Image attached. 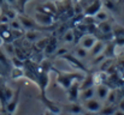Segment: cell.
I'll list each match as a JSON object with an SVG mask.
<instances>
[{
    "label": "cell",
    "mask_w": 124,
    "mask_h": 115,
    "mask_svg": "<svg viewBox=\"0 0 124 115\" xmlns=\"http://www.w3.org/2000/svg\"><path fill=\"white\" fill-rule=\"evenodd\" d=\"M23 70L21 68V67H13L12 68V72H11V76L13 79H16V78H19V77L23 76Z\"/></svg>",
    "instance_id": "obj_20"
},
{
    "label": "cell",
    "mask_w": 124,
    "mask_h": 115,
    "mask_svg": "<svg viewBox=\"0 0 124 115\" xmlns=\"http://www.w3.org/2000/svg\"><path fill=\"white\" fill-rule=\"evenodd\" d=\"M83 115H100V113H93V112H85Z\"/></svg>",
    "instance_id": "obj_28"
},
{
    "label": "cell",
    "mask_w": 124,
    "mask_h": 115,
    "mask_svg": "<svg viewBox=\"0 0 124 115\" xmlns=\"http://www.w3.org/2000/svg\"><path fill=\"white\" fill-rule=\"evenodd\" d=\"M95 97V85L93 86H89L87 89H83L80 90V96H78V100L83 102V101H87L89 98H93Z\"/></svg>",
    "instance_id": "obj_11"
},
{
    "label": "cell",
    "mask_w": 124,
    "mask_h": 115,
    "mask_svg": "<svg viewBox=\"0 0 124 115\" xmlns=\"http://www.w3.org/2000/svg\"><path fill=\"white\" fill-rule=\"evenodd\" d=\"M80 115H83V114H80Z\"/></svg>",
    "instance_id": "obj_34"
},
{
    "label": "cell",
    "mask_w": 124,
    "mask_h": 115,
    "mask_svg": "<svg viewBox=\"0 0 124 115\" xmlns=\"http://www.w3.org/2000/svg\"><path fill=\"white\" fill-rule=\"evenodd\" d=\"M72 1H74L75 4H78V2H80V0H72Z\"/></svg>",
    "instance_id": "obj_32"
},
{
    "label": "cell",
    "mask_w": 124,
    "mask_h": 115,
    "mask_svg": "<svg viewBox=\"0 0 124 115\" xmlns=\"http://www.w3.org/2000/svg\"><path fill=\"white\" fill-rule=\"evenodd\" d=\"M117 98H118V91L117 90H112L110 89V92L105 100V104H116L117 103Z\"/></svg>",
    "instance_id": "obj_14"
},
{
    "label": "cell",
    "mask_w": 124,
    "mask_h": 115,
    "mask_svg": "<svg viewBox=\"0 0 124 115\" xmlns=\"http://www.w3.org/2000/svg\"><path fill=\"white\" fill-rule=\"evenodd\" d=\"M2 44H4V40H2V37L0 36V47H1Z\"/></svg>",
    "instance_id": "obj_30"
},
{
    "label": "cell",
    "mask_w": 124,
    "mask_h": 115,
    "mask_svg": "<svg viewBox=\"0 0 124 115\" xmlns=\"http://www.w3.org/2000/svg\"><path fill=\"white\" fill-rule=\"evenodd\" d=\"M113 115H124V112L123 110H121V109H118V108H116L115 109V113Z\"/></svg>",
    "instance_id": "obj_27"
},
{
    "label": "cell",
    "mask_w": 124,
    "mask_h": 115,
    "mask_svg": "<svg viewBox=\"0 0 124 115\" xmlns=\"http://www.w3.org/2000/svg\"><path fill=\"white\" fill-rule=\"evenodd\" d=\"M108 92H110V88L106 84L100 83V84H96L95 85V97L98 100H100L101 102H105Z\"/></svg>",
    "instance_id": "obj_7"
},
{
    "label": "cell",
    "mask_w": 124,
    "mask_h": 115,
    "mask_svg": "<svg viewBox=\"0 0 124 115\" xmlns=\"http://www.w3.org/2000/svg\"><path fill=\"white\" fill-rule=\"evenodd\" d=\"M68 94H69V101L70 102H76L78 100L80 96V84L78 83H72L71 86L68 89Z\"/></svg>",
    "instance_id": "obj_10"
},
{
    "label": "cell",
    "mask_w": 124,
    "mask_h": 115,
    "mask_svg": "<svg viewBox=\"0 0 124 115\" xmlns=\"http://www.w3.org/2000/svg\"><path fill=\"white\" fill-rule=\"evenodd\" d=\"M2 70H4V65H2V64H1V62H0V72H1V71H2Z\"/></svg>",
    "instance_id": "obj_31"
},
{
    "label": "cell",
    "mask_w": 124,
    "mask_h": 115,
    "mask_svg": "<svg viewBox=\"0 0 124 115\" xmlns=\"http://www.w3.org/2000/svg\"><path fill=\"white\" fill-rule=\"evenodd\" d=\"M81 106L83 108V112H93V113H100V110L104 107V102L98 100L96 97L89 98L87 101L81 102Z\"/></svg>",
    "instance_id": "obj_1"
},
{
    "label": "cell",
    "mask_w": 124,
    "mask_h": 115,
    "mask_svg": "<svg viewBox=\"0 0 124 115\" xmlns=\"http://www.w3.org/2000/svg\"><path fill=\"white\" fill-rule=\"evenodd\" d=\"M29 0H18L17 1V5H18V7H19V10H21V12H23L24 11V7H25V5H27V2H28Z\"/></svg>",
    "instance_id": "obj_24"
},
{
    "label": "cell",
    "mask_w": 124,
    "mask_h": 115,
    "mask_svg": "<svg viewBox=\"0 0 124 115\" xmlns=\"http://www.w3.org/2000/svg\"><path fill=\"white\" fill-rule=\"evenodd\" d=\"M8 27H10L11 30H23L22 24H21V22H19V19H18L17 17L13 18V19H11V20L8 22Z\"/></svg>",
    "instance_id": "obj_18"
},
{
    "label": "cell",
    "mask_w": 124,
    "mask_h": 115,
    "mask_svg": "<svg viewBox=\"0 0 124 115\" xmlns=\"http://www.w3.org/2000/svg\"><path fill=\"white\" fill-rule=\"evenodd\" d=\"M105 47H106V43H105L104 41H101V40H96V42L94 43V46H93V47H92V48L88 50L89 56L94 58V56H96V55H99V54L104 53Z\"/></svg>",
    "instance_id": "obj_9"
},
{
    "label": "cell",
    "mask_w": 124,
    "mask_h": 115,
    "mask_svg": "<svg viewBox=\"0 0 124 115\" xmlns=\"http://www.w3.org/2000/svg\"><path fill=\"white\" fill-rule=\"evenodd\" d=\"M95 20H98L99 23H101V22H105V20H108V18H110V16H108V12L106 11V10H104V8H101L94 17H93Z\"/></svg>",
    "instance_id": "obj_15"
},
{
    "label": "cell",
    "mask_w": 124,
    "mask_h": 115,
    "mask_svg": "<svg viewBox=\"0 0 124 115\" xmlns=\"http://www.w3.org/2000/svg\"><path fill=\"white\" fill-rule=\"evenodd\" d=\"M113 42L116 47H124V36H115Z\"/></svg>",
    "instance_id": "obj_21"
},
{
    "label": "cell",
    "mask_w": 124,
    "mask_h": 115,
    "mask_svg": "<svg viewBox=\"0 0 124 115\" xmlns=\"http://www.w3.org/2000/svg\"><path fill=\"white\" fill-rule=\"evenodd\" d=\"M98 30L101 34H104V35H111L112 31H113V25H112L111 20H105V22L99 23Z\"/></svg>",
    "instance_id": "obj_12"
},
{
    "label": "cell",
    "mask_w": 124,
    "mask_h": 115,
    "mask_svg": "<svg viewBox=\"0 0 124 115\" xmlns=\"http://www.w3.org/2000/svg\"><path fill=\"white\" fill-rule=\"evenodd\" d=\"M117 108L124 112V95H122V96H121V98L117 101Z\"/></svg>",
    "instance_id": "obj_23"
},
{
    "label": "cell",
    "mask_w": 124,
    "mask_h": 115,
    "mask_svg": "<svg viewBox=\"0 0 124 115\" xmlns=\"http://www.w3.org/2000/svg\"><path fill=\"white\" fill-rule=\"evenodd\" d=\"M74 56L76 58V59H78V60H83V59H85L87 56H89V53H88V50L87 49H84L83 47H81L80 44L75 48V50H74Z\"/></svg>",
    "instance_id": "obj_13"
},
{
    "label": "cell",
    "mask_w": 124,
    "mask_h": 115,
    "mask_svg": "<svg viewBox=\"0 0 124 115\" xmlns=\"http://www.w3.org/2000/svg\"><path fill=\"white\" fill-rule=\"evenodd\" d=\"M112 34H113V36H124V28H122V27L113 28Z\"/></svg>",
    "instance_id": "obj_22"
},
{
    "label": "cell",
    "mask_w": 124,
    "mask_h": 115,
    "mask_svg": "<svg viewBox=\"0 0 124 115\" xmlns=\"http://www.w3.org/2000/svg\"><path fill=\"white\" fill-rule=\"evenodd\" d=\"M104 6V2L101 0H93L84 10H83V16L84 17H94Z\"/></svg>",
    "instance_id": "obj_3"
},
{
    "label": "cell",
    "mask_w": 124,
    "mask_h": 115,
    "mask_svg": "<svg viewBox=\"0 0 124 115\" xmlns=\"http://www.w3.org/2000/svg\"><path fill=\"white\" fill-rule=\"evenodd\" d=\"M34 20L40 25V27H49L53 24V18L51 14H47L45 12L38 11L34 16Z\"/></svg>",
    "instance_id": "obj_5"
},
{
    "label": "cell",
    "mask_w": 124,
    "mask_h": 115,
    "mask_svg": "<svg viewBox=\"0 0 124 115\" xmlns=\"http://www.w3.org/2000/svg\"><path fill=\"white\" fill-rule=\"evenodd\" d=\"M65 115H72V114H69V113H68V114H65Z\"/></svg>",
    "instance_id": "obj_33"
},
{
    "label": "cell",
    "mask_w": 124,
    "mask_h": 115,
    "mask_svg": "<svg viewBox=\"0 0 124 115\" xmlns=\"http://www.w3.org/2000/svg\"><path fill=\"white\" fill-rule=\"evenodd\" d=\"M27 40L30 41V42H35L38 41V37H39V33H36V30H28L27 33Z\"/></svg>",
    "instance_id": "obj_19"
},
{
    "label": "cell",
    "mask_w": 124,
    "mask_h": 115,
    "mask_svg": "<svg viewBox=\"0 0 124 115\" xmlns=\"http://www.w3.org/2000/svg\"><path fill=\"white\" fill-rule=\"evenodd\" d=\"M19 92H21V90L18 89L16 92H15V95H13V97L6 103V107H5V110H6V113L7 114H13L15 113V110H16V108H17V106H18V101H19Z\"/></svg>",
    "instance_id": "obj_8"
},
{
    "label": "cell",
    "mask_w": 124,
    "mask_h": 115,
    "mask_svg": "<svg viewBox=\"0 0 124 115\" xmlns=\"http://www.w3.org/2000/svg\"><path fill=\"white\" fill-rule=\"evenodd\" d=\"M96 40L98 38L95 37L94 35H92V34H83L82 35V37L78 40V44L81 46V47H83L84 49H87V50H89L93 46H94V43L96 42Z\"/></svg>",
    "instance_id": "obj_6"
},
{
    "label": "cell",
    "mask_w": 124,
    "mask_h": 115,
    "mask_svg": "<svg viewBox=\"0 0 124 115\" xmlns=\"http://www.w3.org/2000/svg\"><path fill=\"white\" fill-rule=\"evenodd\" d=\"M63 41L65 43H72L75 41V33H74V29H68L64 35H63Z\"/></svg>",
    "instance_id": "obj_16"
},
{
    "label": "cell",
    "mask_w": 124,
    "mask_h": 115,
    "mask_svg": "<svg viewBox=\"0 0 124 115\" xmlns=\"http://www.w3.org/2000/svg\"><path fill=\"white\" fill-rule=\"evenodd\" d=\"M17 1H18V0H5V2H7L8 5H12V6L17 5Z\"/></svg>",
    "instance_id": "obj_26"
},
{
    "label": "cell",
    "mask_w": 124,
    "mask_h": 115,
    "mask_svg": "<svg viewBox=\"0 0 124 115\" xmlns=\"http://www.w3.org/2000/svg\"><path fill=\"white\" fill-rule=\"evenodd\" d=\"M45 115H54V112H51V110H46Z\"/></svg>",
    "instance_id": "obj_29"
},
{
    "label": "cell",
    "mask_w": 124,
    "mask_h": 115,
    "mask_svg": "<svg viewBox=\"0 0 124 115\" xmlns=\"http://www.w3.org/2000/svg\"><path fill=\"white\" fill-rule=\"evenodd\" d=\"M123 83H124V80H123Z\"/></svg>",
    "instance_id": "obj_35"
},
{
    "label": "cell",
    "mask_w": 124,
    "mask_h": 115,
    "mask_svg": "<svg viewBox=\"0 0 124 115\" xmlns=\"http://www.w3.org/2000/svg\"><path fill=\"white\" fill-rule=\"evenodd\" d=\"M74 79L81 80V79H83V77L80 74H76V73H60L58 77V84L62 85L63 89L68 90L71 86V84L74 83Z\"/></svg>",
    "instance_id": "obj_2"
},
{
    "label": "cell",
    "mask_w": 124,
    "mask_h": 115,
    "mask_svg": "<svg viewBox=\"0 0 124 115\" xmlns=\"http://www.w3.org/2000/svg\"><path fill=\"white\" fill-rule=\"evenodd\" d=\"M66 52H68L66 49H64V48H59V50L57 52V55H62V56H63V55L66 54Z\"/></svg>",
    "instance_id": "obj_25"
},
{
    "label": "cell",
    "mask_w": 124,
    "mask_h": 115,
    "mask_svg": "<svg viewBox=\"0 0 124 115\" xmlns=\"http://www.w3.org/2000/svg\"><path fill=\"white\" fill-rule=\"evenodd\" d=\"M17 18L19 19L23 30H36V28L39 27V24L34 20V18H30V17H28L23 13L17 14Z\"/></svg>",
    "instance_id": "obj_4"
},
{
    "label": "cell",
    "mask_w": 124,
    "mask_h": 115,
    "mask_svg": "<svg viewBox=\"0 0 124 115\" xmlns=\"http://www.w3.org/2000/svg\"><path fill=\"white\" fill-rule=\"evenodd\" d=\"M5 44V50H4V53L8 56V58H12V56H15V53H16V48L13 47V44H12V42H6V43H4Z\"/></svg>",
    "instance_id": "obj_17"
}]
</instances>
